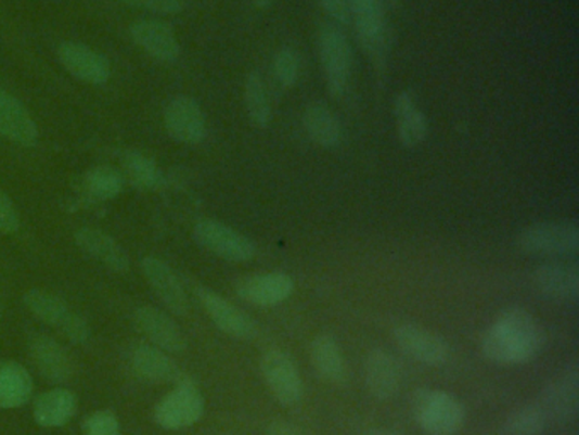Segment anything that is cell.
Masks as SVG:
<instances>
[{"label": "cell", "instance_id": "obj_16", "mask_svg": "<svg viewBox=\"0 0 579 435\" xmlns=\"http://www.w3.org/2000/svg\"><path fill=\"white\" fill-rule=\"evenodd\" d=\"M29 357L41 376L50 383H67L75 373V362L68 350L55 338L38 334L29 338Z\"/></svg>", "mask_w": 579, "mask_h": 435}, {"label": "cell", "instance_id": "obj_14", "mask_svg": "<svg viewBox=\"0 0 579 435\" xmlns=\"http://www.w3.org/2000/svg\"><path fill=\"white\" fill-rule=\"evenodd\" d=\"M141 271L145 276L146 283L157 294L158 299L169 308L172 314L188 315L189 298L184 284L180 281L177 272L169 264L157 257H145L141 260Z\"/></svg>", "mask_w": 579, "mask_h": 435}, {"label": "cell", "instance_id": "obj_42", "mask_svg": "<svg viewBox=\"0 0 579 435\" xmlns=\"http://www.w3.org/2000/svg\"><path fill=\"white\" fill-rule=\"evenodd\" d=\"M223 435H236V434H223Z\"/></svg>", "mask_w": 579, "mask_h": 435}, {"label": "cell", "instance_id": "obj_39", "mask_svg": "<svg viewBox=\"0 0 579 435\" xmlns=\"http://www.w3.org/2000/svg\"><path fill=\"white\" fill-rule=\"evenodd\" d=\"M267 435H303V432L287 420L278 419L269 425Z\"/></svg>", "mask_w": 579, "mask_h": 435}, {"label": "cell", "instance_id": "obj_27", "mask_svg": "<svg viewBox=\"0 0 579 435\" xmlns=\"http://www.w3.org/2000/svg\"><path fill=\"white\" fill-rule=\"evenodd\" d=\"M303 125L308 137L323 149H337L344 138V130L337 116L321 102H311L310 106H306Z\"/></svg>", "mask_w": 579, "mask_h": 435}, {"label": "cell", "instance_id": "obj_11", "mask_svg": "<svg viewBox=\"0 0 579 435\" xmlns=\"http://www.w3.org/2000/svg\"><path fill=\"white\" fill-rule=\"evenodd\" d=\"M164 126L173 142L182 145H200L208 131L200 102L189 95H177L167 104Z\"/></svg>", "mask_w": 579, "mask_h": 435}, {"label": "cell", "instance_id": "obj_26", "mask_svg": "<svg viewBox=\"0 0 579 435\" xmlns=\"http://www.w3.org/2000/svg\"><path fill=\"white\" fill-rule=\"evenodd\" d=\"M396 131L401 145L415 149L425 142L428 123L410 92H401L395 101Z\"/></svg>", "mask_w": 579, "mask_h": 435}, {"label": "cell", "instance_id": "obj_36", "mask_svg": "<svg viewBox=\"0 0 579 435\" xmlns=\"http://www.w3.org/2000/svg\"><path fill=\"white\" fill-rule=\"evenodd\" d=\"M21 227L20 212L11 197L0 189V233L12 235Z\"/></svg>", "mask_w": 579, "mask_h": 435}, {"label": "cell", "instance_id": "obj_3", "mask_svg": "<svg viewBox=\"0 0 579 435\" xmlns=\"http://www.w3.org/2000/svg\"><path fill=\"white\" fill-rule=\"evenodd\" d=\"M318 51L326 89L333 98H340L349 87L353 56L352 47L338 24L326 23L321 26L318 33Z\"/></svg>", "mask_w": 579, "mask_h": 435}, {"label": "cell", "instance_id": "obj_2", "mask_svg": "<svg viewBox=\"0 0 579 435\" xmlns=\"http://www.w3.org/2000/svg\"><path fill=\"white\" fill-rule=\"evenodd\" d=\"M413 417L430 435H454L466 422V408L442 389L422 388L413 393Z\"/></svg>", "mask_w": 579, "mask_h": 435}, {"label": "cell", "instance_id": "obj_20", "mask_svg": "<svg viewBox=\"0 0 579 435\" xmlns=\"http://www.w3.org/2000/svg\"><path fill=\"white\" fill-rule=\"evenodd\" d=\"M0 137L21 146H35L40 138L38 125L20 99L0 89Z\"/></svg>", "mask_w": 579, "mask_h": 435}, {"label": "cell", "instance_id": "obj_13", "mask_svg": "<svg viewBox=\"0 0 579 435\" xmlns=\"http://www.w3.org/2000/svg\"><path fill=\"white\" fill-rule=\"evenodd\" d=\"M197 298H200L204 311L211 318V322L223 334L239 338V341H250V338L259 334L257 323L245 311L240 310L239 306L223 298L221 294L206 290V287H200L197 290Z\"/></svg>", "mask_w": 579, "mask_h": 435}, {"label": "cell", "instance_id": "obj_15", "mask_svg": "<svg viewBox=\"0 0 579 435\" xmlns=\"http://www.w3.org/2000/svg\"><path fill=\"white\" fill-rule=\"evenodd\" d=\"M134 325L152 345L167 354H180L188 349L182 330L165 311L153 306H141L134 311Z\"/></svg>", "mask_w": 579, "mask_h": 435}, {"label": "cell", "instance_id": "obj_19", "mask_svg": "<svg viewBox=\"0 0 579 435\" xmlns=\"http://www.w3.org/2000/svg\"><path fill=\"white\" fill-rule=\"evenodd\" d=\"M532 284L545 298L576 303L579 298V269L566 263L542 264L533 271Z\"/></svg>", "mask_w": 579, "mask_h": 435}, {"label": "cell", "instance_id": "obj_40", "mask_svg": "<svg viewBox=\"0 0 579 435\" xmlns=\"http://www.w3.org/2000/svg\"><path fill=\"white\" fill-rule=\"evenodd\" d=\"M365 435H398L395 432L388 431V428H371L365 432Z\"/></svg>", "mask_w": 579, "mask_h": 435}, {"label": "cell", "instance_id": "obj_32", "mask_svg": "<svg viewBox=\"0 0 579 435\" xmlns=\"http://www.w3.org/2000/svg\"><path fill=\"white\" fill-rule=\"evenodd\" d=\"M125 182L121 170L114 169L111 165H98L83 177V191L89 200L102 203L119 196L125 189Z\"/></svg>", "mask_w": 579, "mask_h": 435}, {"label": "cell", "instance_id": "obj_8", "mask_svg": "<svg viewBox=\"0 0 579 435\" xmlns=\"http://www.w3.org/2000/svg\"><path fill=\"white\" fill-rule=\"evenodd\" d=\"M350 21L360 47L374 62H383L388 51V23L381 0H349Z\"/></svg>", "mask_w": 579, "mask_h": 435}, {"label": "cell", "instance_id": "obj_35", "mask_svg": "<svg viewBox=\"0 0 579 435\" xmlns=\"http://www.w3.org/2000/svg\"><path fill=\"white\" fill-rule=\"evenodd\" d=\"M83 435H121L118 417L110 410L90 413L82 424Z\"/></svg>", "mask_w": 579, "mask_h": 435}, {"label": "cell", "instance_id": "obj_24", "mask_svg": "<svg viewBox=\"0 0 579 435\" xmlns=\"http://www.w3.org/2000/svg\"><path fill=\"white\" fill-rule=\"evenodd\" d=\"M365 385L377 400H389L401 385V369L391 354L384 349L369 353L364 364Z\"/></svg>", "mask_w": 579, "mask_h": 435}, {"label": "cell", "instance_id": "obj_37", "mask_svg": "<svg viewBox=\"0 0 579 435\" xmlns=\"http://www.w3.org/2000/svg\"><path fill=\"white\" fill-rule=\"evenodd\" d=\"M123 4L157 14H177L182 11L185 0H121Z\"/></svg>", "mask_w": 579, "mask_h": 435}, {"label": "cell", "instance_id": "obj_33", "mask_svg": "<svg viewBox=\"0 0 579 435\" xmlns=\"http://www.w3.org/2000/svg\"><path fill=\"white\" fill-rule=\"evenodd\" d=\"M548 415L539 404L524 405L505 420L506 435H540L548 425Z\"/></svg>", "mask_w": 579, "mask_h": 435}, {"label": "cell", "instance_id": "obj_18", "mask_svg": "<svg viewBox=\"0 0 579 435\" xmlns=\"http://www.w3.org/2000/svg\"><path fill=\"white\" fill-rule=\"evenodd\" d=\"M294 291V281L286 272L250 276L236 281L235 293L254 306H275L286 302Z\"/></svg>", "mask_w": 579, "mask_h": 435}, {"label": "cell", "instance_id": "obj_10", "mask_svg": "<svg viewBox=\"0 0 579 435\" xmlns=\"http://www.w3.org/2000/svg\"><path fill=\"white\" fill-rule=\"evenodd\" d=\"M540 408L548 419L559 424H571L579 415V369L578 364L568 366L559 376L540 393Z\"/></svg>", "mask_w": 579, "mask_h": 435}, {"label": "cell", "instance_id": "obj_22", "mask_svg": "<svg viewBox=\"0 0 579 435\" xmlns=\"http://www.w3.org/2000/svg\"><path fill=\"white\" fill-rule=\"evenodd\" d=\"M75 243L79 245L80 251L107 267L110 271L118 274L130 271V255L106 232L92 227L80 228L79 232L75 233Z\"/></svg>", "mask_w": 579, "mask_h": 435}, {"label": "cell", "instance_id": "obj_17", "mask_svg": "<svg viewBox=\"0 0 579 435\" xmlns=\"http://www.w3.org/2000/svg\"><path fill=\"white\" fill-rule=\"evenodd\" d=\"M59 59L63 67L82 82L102 86L110 80L111 65L106 56L86 44L65 41L59 47Z\"/></svg>", "mask_w": 579, "mask_h": 435}, {"label": "cell", "instance_id": "obj_38", "mask_svg": "<svg viewBox=\"0 0 579 435\" xmlns=\"http://www.w3.org/2000/svg\"><path fill=\"white\" fill-rule=\"evenodd\" d=\"M321 9L332 17L333 23L345 26L350 23L349 0H318Z\"/></svg>", "mask_w": 579, "mask_h": 435}, {"label": "cell", "instance_id": "obj_34", "mask_svg": "<svg viewBox=\"0 0 579 435\" xmlns=\"http://www.w3.org/2000/svg\"><path fill=\"white\" fill-rule=\"evenodd\" d=\"M272 72H274L275 82L282 89H293L301 75V60H299L298 51L293 48L279 50L272 62Z\"/></svg>", "mask_w": 579, "mask_h": 435}, {"label": "cell", "instance_id": "obj_30", "mask_svg": "<svg viewBox=\"0 0 579 435\" xmlns=\"http://www.w3.org/2000/svg\"><path fill=\"white\" fill-rule=\"evenodd\" d=\"M121 174L141 191H160L167 185V177L152 158L137 150H128L121 155Z\"/></svg>", "mask_w": 579, "mask_h": 435}, {"label": "cell", "instance_id": "obj_41", "mask_svg": "<svg viewBox=\"0 0 579 435\" xmlns=\"http://www.w3.org/2000/svg\"><path fill=\"white\" fill-rule=\"evenodd\" d=\"M275 0H254V4L259 9L269 8V5L274 4Z\"/></svg>", "mask_w": 579, "mask_h": 435}, {"label": "cell", "instance_id": "obj_31", "mask_svg": "<svg viewBox=\"0 0 579 435\" xmlns=\"http://www.w3.org/2000/svg\"><path fill=\"white\" fill-rule=\"evenodd\" d=\"M245 111L255 128H267L272 121V106H270L269 89L260 72L254 71L245 80Z\"/></svg>", "mask_w": 579, "mask_h": 435}, {"label": "cell", "instance_id": "obj_23", "mask_svg": "<svg viewBox=\"0 0 579 435\" xmlns=\"http://www.w3.org/2000/svg\"><path fill=\"white\" fill-rule=\"evenodd\" d=\"M131 366L137 376L150 383H173L179 385L188 380V374L179 368L176 361L165 350L155 345L143 344L138 347L131 357Z\"/></svg>", "mask_w": 579, "mask_h": 435}, {"label": "cell", "instance_id": "obj_7", "mask_svg": "<svg viewBox=\"0 0 579 435\" xmlns=\"http://www.w3.org/2000/svg\"><path fill=\"white\" fill-rule=\"evenodd\" d=\"M192 233L204 251L228 263H248L257 255V247L248 236L221 221H200Z\"/></svg>", "mask_w": 579, "mask_h": 435}, {"label": "cell", "instance_id": "obj_9", "mask_svg": "<svg viewBox=\"0 0 579 435\" xmlns=\"http://www.w3.org/2000/svg\"><path fill=\"white\" fill-rule=\"evenodd\" d=\"M260 371L279 404L298 405L303 398V380L298 366L290 354L281 349H269L260 357Z\"/></svg>", "mask_w": 579, "mask_h": 435}, {"label": "cell", "instance_id": "obj_21", "mask_svg": "<svg viewBox=\"0 0 579 435\" xmlns=\"http://www.w3.org/2000/svg\"><path fill=\"white\" fill-rule=\"evenodd\" d=\"M131 38L141 50L146 51L158 62L172 63L180 56V44L176 33L164 21H138L131 26Z\"/></svg>", "mask_w": 579, "mask_h": 435}, {"label": "cell", "instance_id": "obj_6", "mask_svg": "<svg viewBox=\"0 0 579 435\" xmlns=\"http://www.w3.org/2000/svg\"><path fill=\"white\" fill-rule=\"evenodd\" d=\"M204 407L200 388L188 378L155 407V422L167 431L188 428L203 419Z\"/></svg>", "mask_w": 579, "mask_h": 435}, {"label": "cell", "instance_id": "obj_28", "mask_svg": "<svg viewBox=\"0 0 579 435\" xmlns=\"http://www.w3.org/2000/svg\"><path fill=\"white\" fill-rule=\"evenodd\" d=\"M311 362L314 371L323 380L342 385L347 378V366H345L344 353L337 338L333 335L321 334L313 338L310 347Z\"/></svg>", "mask_w": 579, "mask_h": 435}, {"label": "cell", "instance_id": "obj_12", "mask_svg": "<svg viewBox=\"0 0 579 435\" xmlns=\"http://www.w3.org/2000/svg\"><path fill=\"white\" fill-rule=\"evenodd\" d=\"M393 337L401 353L413 361L427 366H442L449 361V344L423 327L403 323L396 327Z\"/></svg>", "mask_w": 579, "mask_h": 435}, {"label": "cell", "instance_id": "obj_5", "mask_svg": "<svg viewBox=\"0 0 579 435\" xmlns=\"http://www.w3.org/2000/svg\"><path fill=\"white\" fill-rule=\"evenodd\" d=\"M518 248L532 255H572L579 251V227L575 221H540L524 228Z\"/></svg>", "mask_w": 579, "mask_h": 435}, {"label": "cell", "instance_id": "obj_25", "mask_svg": "<svg viewBox=\"0 0 579 435\" xmlns=\"http://www.w3.org/2000/svg\"><path fill=\"white\" fill-rule=\"evenodd\" d=\"M77 396L70 389L55 388L38 396L33 407V417L40 427L55 428L74 419L77 412Z\"/></svg>", "mask_w": 579, "mask_h": 435}, {"label": "cell", "instance_id": "obj_4", "mask_svg": "<svg viewBox=\"0 0 579 435\" xmlns=\"http://www.w3.org/2000/svg\"><path fill=\"white\" fill-rule=\"evenodd\" d=\"M23 302L33 317L62 332L72 344L83 345L89 342L90 327L86 318L72 310L56 294L31 290L24 294Z\"/></svg>", "mask_w": 579, "mask_h": 435}, {"label": "cell", "instance_id": "obj_1", "mask_svg": "<svg viewBox=\"0 0 579 435\" xmlns=\"http://www.w3.org/2000/svg\"><path fill=\"white\" fill-rule=\"evenodd\" d=\"M544 330L524 308H510L497 318L481 338V349L497 364H524L544 347Z\"/></svg>", "mask_w": 579, "mask_h": 435}, {"label": "cell", "instance_id": "obj_29", "mask_svg": "<svg viewBox=\"0 0 579 435\" xmlns=\"http://www.w3.org/2000/svg\"><path fill=\"white\" fill-rule=\"evenodd\" d=\"M33 395V378L16 361H0V408L12 410L28 404Z\"/></svg>", "mask_w": 579, "mask_h": 435}]
</instances>
